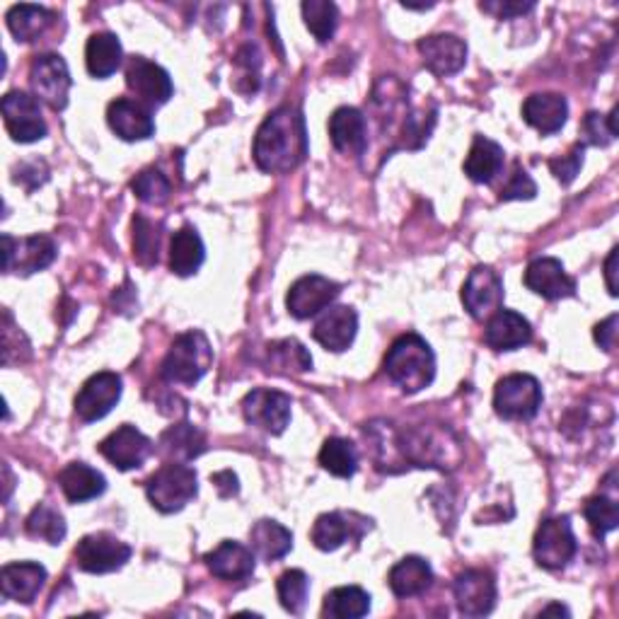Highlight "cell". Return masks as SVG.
I'll use <instances>...</instances> for the list:
<instances>
[{"label": "cell", "instance_id": "24", "mask_svg": "<svg viewBox=\"0 0 619 619\" xmlns=\"http://www.w3.org/2000/svg\"><path fill=\"white\" fill-rule=\"evenodd\" d=\"M46 583V569L37 562L5 564L0 571V590L5 600L32 605Z\"/></svg>", "mask_w": 619, "mask_h": 619}, {"label": "cell", "instance_id": "41", "mask_svg": "<svg viewBox=\"0 0 619 619\" xmlns=\"http://www.w3.org/2000/svg\"><path fill=\"white\" fill-rule=\"evenodd\" d=\"M27 532L34 540H42L46 544H61L66 538V520L56 508L40 504L32 510L25 522Z\"/></svg>", "mask_w": 619, "mask_h": 619}, {"label": "cell", "instance_id": "17", "mask_svg": "<svg viewBox=\"0 0 619 619\" xmlns=\"http://www.w3.org/2000/svg\"><path fill=\"white\" fill-rule=\"evenodd\" d=\"M122 399V378L116 373H98L80 387L76 397V414L80 421H100Z\"/></svg>", "mask_w": 619, "mask_h": 619}, {"label": "cell", "instance_id": "18", "mask_svg": "<svg viewBox=\"0 0 619 619\" xmlns=\"http://www.w3.org/2000/svg\"><path fill=\"white\" fill-rule=\"evenodd\" d=\"M455 603L464 617H484L496 607V581L492 571L468 569L455 578Z\"/></svg>", "mask_w": 619, "mask_h": 619}, {"label": "cell", "instance_id": "9", "mask_svg": "<svg viewBox=\"0 0 619 619\" xmlns=\"http://www.w3.org/2000/svg\"><path fill=\"white\" fill-rule=\"evenodd\" d=\"M131 547L122 540H116L110 532H92L86 534L76 544V564L88 574H112L122 569L131 559Z\"/></svg>", "mask_w": 619, "mask_h": 619}, {"label": "cell", "instance_id": "38", "mask_svg": "<svg viewBox=\"0 0 619 619\" xmlns=\"http://www.w3.org/2000/svg\"><path fill=\"white\" fill-rule=\"evenodd\" d=\"M267 365L273 373H305L313 368V356L301 341L281 339L267 347Z\"/></svg>", "mask_w": 619, "mask_h": 619}, {"label": "cell", "instance_id": "2", "mask_svg": "<svg viewBox=\"0 0 619 619\" xmlns=\"http://www.w3.org/2000/svg\"><path fill=\"white\" fill-rule=\"evenodd\" d=\"M255 162L261 172L285 175L295 170L307 158V131L303 112L293 106H279L255 136Z\"/></svg>", "mask_w": 619, "mask_h": 619}, {"label": "cell", "instance_id": "44", "mask_svg": "<svg viewBox=\"0 0 619 619\" xmlns=\"http://www.w3.org/2000/svg\"><path fill=\"white\" fill-rule=\"evenodd\" d=\"M583 514H586V520L595 538H605L607 532L617 530L619 526V506H617L615 496L600 494V496L588 498L586 510H583Z\"/></svg>", "mask_w": 619, "mask_h": 619}, {"label": "cell", "instance_id": "45", "mask_svg": "<svg viewBox=\"0 0 619 619\" xmlns=\"http://www.w3.org/2000/svg\"><path fill=\"white\" fill-rule=\"evenodd\" d=\"M131 189H134V194L143 201V204H150V206H162L168 204L170 199V180L165 177L158 168H148L136 175V180L131 182Z\"/></svg>", "mask_w": 619, "mask_h": 619}, {"label": "cell", "instance_id": "32", "mask_svg": "<svg viewBox=\"0 0 619 619\" xmlns=\"http://www.w3.org/2000/svg\"><path fill=\"white\" fill-rule=\"evenodd\" d=\"M504 148L486 136H474L472 148L464 158V175L477 184H489L504 168Z\"/></svg>", "mask_w": 619, "mask_h": 619}, {"label": "cell", "instance_id": "13", "mask_svg": "<svg viewBox=\"0 0 619 619\" xmlns=\"http://www.w3.org/2000/svg\"><path fill=\"white\" fill-rule=\"evenodd\" d=\"M32 90L40 100H44L52 110H66L68 92L74 80L66 61L58 54H40L30 66Z\"/></svg>", "mask_w": 619, "mask_h": 619}, {"label": "cell", "instance_id": "42", "mask_svg": "<svg viewBox=\"0 0 619 619\" xmlns=\"http://www.w3.org/2000/svg\"><path fill=\"white\" fill-rule=\"evenodd\" d=\"M351 538V522L344 514H323L313 526V544L323 552H335Z\"/></svg>", "mask_w": 619, "mask_h": 619}, {"label": "cell", "instance_id": "19", "mask_svg": "<svg viewBox=\"0 0 619 619\" xmlns=\"http://www.w3.org/2000/svg\"><path fill=\"white\" fill-rule=\"evenodd\" d=\"M126 86L140 102L150 106H160L172 98L175 86L168 70L148 61L143 56H134L126 66Z\"/></svg>", "mask_w": 619, "mask_h": 619}, {"label": "cell", "instance_id": "36", "mask_svg": "<svg viewBox=\"0 0 619 619\" xmlns=\"http://www.w3.org/2000/svg\"><path fill=\"white\" fill-rule=\"evenodd\" d=\"M8 30L18 42H34L52 27L54 15L40 5H13L8 10Z\"/></svg>", "mask_w": 619, "mask_h": 619}, {"label": "cell", "instance_id": "8", "mask_svg": "<svg viewBox=\"0 0 619 619\" xmlns=\"http://www.w3.org/2000/svg\"><path fill=\"white\" fill-rule=\"evenodd\" d=\"M578 552V542L569 518H547L534 532L532 554L542 569H564Z\"/></svg>", "mask_w": 619, "mask_h": 619}, {"label": "cell", "instance_id": "6", "mask_svg": "<svg viewBox=\"0 0 619 619\" xmlns=\"http://www.w3.org/2000/svg\"><path fill=\"white\" fill-rule=\"evenodd\" d=\"M148 502L160 514H177L199 494L196 472L187 462H168L146 484Z\"/></svg>", "mask_w": 619, "mask_h": 619}, {"label": "cell", "instance_id": "1", "mask_svg": "<svg viewBox=\"0 0 619 619\" xmlns=\"http://www.w3.org/2000/svg\"><path fill=\"white\" fill-rule=\"evenodd\" d=\"M373 116L380 138H387V155L397 148L416 150L431 136L436 126V106L409 102V90L397 78H383L373 92Z\"/></svg>", "mask_w": 619, "mask_h": 619}, {"label": "cell", "instance_id": "14", "mask_svg": "<svg viewBox=\"0 0 619 619\" xmlns=\"http://www.w3.org/2000/svg\"><path fill=\"white\" fill-rule=\"evenodd\" d=\"M341 293L337 281H329L325 277H317V273H310V277L297 279L289 295H285V307L295 319H310L327 310L331 303L337 301Z\"/></svg>", "mask_w": 619, "mask_h": 619}, {"label": "cell", "instance_id": "48", "mask_svg": "<svg viewBox=\"0 0 619 619\" xmlns=\"http://www.w3.org/2000/svg\"><path fill=\"white\" fill-rule=\"evenodd\" d=\"M235 68L240 70V76H237V80H249V88H252V92H257L259 90L261 56H259V49H257L255 44H247V46H243L240 52H237Z\"/></svg>", "mask_w": 619, "mask_h": 619}, {"label": "cell", "instance_id": "22", "mask_svg": "<svg viewBox=\"0 0 619 619\" xmlns=\"http://www.w3.org/2000/svg\"><path fill=\"white\" fill-rule=\"evenodd\" d=\"M526 285L547 301H559V297L576 295V281L569 277L564 265L554 257L534 259L526 271Z\"/></svg>", "mask_w": 619, "mask_h": 619}, {"label": "cell", "instance_id": "52", "mask_svg": "<svg viewBox=\"0 0 619 619\" xmlns=\"http://www.w3.org/2000/svg\"><path fill=\"white\" fill-rule=\"evenodd\" d=\"M617 315H610L605 319V323H600L598 327H595V341H598V347L605 349V351H615L617 347Z\"/></svg>", "mask_w": 619, "mask_h": 619}, {"label": "cell", "instance_id": "43", "mask_svg": "<svg viewBox=\"0 0 619 619\" xmlns=\"http://www.w3.org/2000/svg\"><path fill=\"white\" fill-rule=\"evenodd\" d=\"M277 593L285 612L303 615L310 595V578L305 571L291 569L285 571V574H281L277 581Z\"/></svg>", "mask_w": 619, "mask_h": 619}, {"label": "cell", "instance_id": "15", "mask_svg": "<svg viewBox=\"0 0 619 619\" xmlns=\"http://www.w3.org/2000/svg\"><path fill=\"white\" fill-rule=\"evenodd\" d=\"M100 452L116 470H138L143 468V462L153 455V440L143 436L136 426L124 424L102 440Z\"/></svg>", "mask_w": 619, "mask_h": 619}, {"label": "cell", "instance_id": "39", "mask_svg": "<svg viewBox=\"0 0 619 619\" xmlns=\"http://www.w3.org/2000/svg\"><path fill=\"white\" fill-rule=\"evenodd\" d=\"M319 464L339 480H349L359 470V452L347 438H327L319 450Z\"/></svg>", "mask_w": 619, "mask_h": 619}, {"label": "cell", "instance_id": "55", "mask_svg": "<svg viewBox=\"0 0 619 619\" xmlns=\"http://www.w3.org/2000/svg\"><path fill=\"white\" fill-rule=\"evenodd\" d=\"M547 612H556V615H566V617H569V610H566L564 605H550V607H544L542 615H547Z\"/></svg>", "mask_w": 619, "mask_h": 619}, {"label": "cell", "instance_id": "7", "mask_svg": "<svg viewBox=\"0 0 619 619\" xmlns=\"http://www.w3.org/2000/svg\"><path fill=\"white\" fill-rule=\"evenodd\" d=\"M542 407V387L538 378L514 373L498 380L494 392V409L508 421H530Z\"/></svg>", "mask_w": 619, "mask_h": 619}, {"label": "cell", "instance_id": "23", "mask_svg": "<svg viewBox=\"0 0 619 619\" xmlns=\"http://www.w3.org/2000/svg\"><path fill=\"white\" fill-rule=\"evenodd\" d=\"M329 138L335 143V148L344 155H365L368 150V122L365 114L356 106H339V110L329 116Z\"/></svg>", "mask_w": 619, "mask_h": 619}, {"label": "cell", "instance_id": "37", "mask_svg": "<svg viewBox=\"0 0 619 619\" xmlns=\"http://www.w3.org/2000/svg\"><path fill=\"white\" fill-rule=\"evenodd\" d=\"M371 612V595L359 586H341L327 593L323 615L331 619H359Z\"/></svg>", "mask_w": 619, "mask_h": 619}, {"label": "cell", "instance_id": "27", "mask_svg": "<svg viewBox=\"0 0 619 619\" xmlns=\"http://www.w3.org/2000/svg\"><path fill=\"white\" fill-rule=\"evenodd\" d=\"M206 566L221 581H245L255 574V552L240 542L225 540L206 554Z\"/></svg>", "mask_w": 619, "mask_h": 619}, {"label": "cell", "instance_id": "35", "mask_svg": "<svg viewBox=\"0 0 619 619\" xmlns=\"http://www.w3.org/2000/svg\"><path fill=\"white\" fill-rule=\"evenodd\" d=\"M249 542H252V550L259 559L265 562H277L283 559L293 550V532L289 528H283L277 520H259L249 530Z\"/></svg>", "mask_w": 619, "mask_h": 619}, {"label": "cell", "instance_id": "54", "mask_svg": "<svg viewBox=\"0 0 619 619\" xmlns=\"http://www.w3.org/2000/svg\"><path fill=\"white\" fill-rule=\"evenodd\" d=\"M617 252L619 249L612 247V252L610 257H607L605 261V281H607V291H610V295H617Z\"/></svg>", "mask_w": 619, "mask_h": 619}, {"label": "cell", "instance_id": "46", "mask_svg": "<svg viewBox=\"0 0 619 619\" xmlns=\"http://www.w3.org/2000/svg\"><path fill=\"white\" fill-rule=\"evenodd\" d=\"M158 249H160V233L146 216L134 218V257L143 267L158 265Z\"/></svg>", "mask_w": 619, "mask_h": 619}, {"label": "cell", "instance_id": "29", "mask_svg": "<svg viewBox=\"0 0 619 619\" xmlns=\"http://www.w3.org/2000/svg\"><path fill=\"white\" fill-rule=\"evenodd\" d=\"M58 484L70 504H86L104 494L106 480L104 474L98 472L86 462H70L58 474Z\"/></svg>", "mask_w": 619, "mask_h": 619}, {"label": "cell", "instance_id": "25", "mask_svg": "<svg viewBox=\"0 0 619 619\" xmlns=\"http://www.w3.org/2000/svg\"><path fill=\"white\" fill-rule=\"evenodd\" d=\"M484 341L494 351H516L532 341V327L514 310H498L484 329Z\"/></svg>", "mask_w": 619, "mask_h": 619}, {"label": "cell", "instance_id": "4", "mask_svg": "<svg viewBox=\"0 0 619 619\" xmlns=\"http://www.w3.org/2000/svg\"><path fill=\"white\" fill-rule=\"evenodd\" d=\"M385 373L402 392L416 395L436 378V356L419 335H404L385 356Z\"/></svg>", "mask_w": 619, "mask_h": 619}, {"label": "cell", "instance_id": "30", "mask_svg": "<svg viewBox=\"0 0 619 619\" xmlns=\"http://www.w3.org/2000/svg\"><path fill=\"white\" fill-rule=\"evenodd\" d=\"M387 581L397 598H416L434 586V569L421 556H404L392 566Z\"/></svg>", "mask_w": 619, "mask_h": 619}, {"label": "cell", "instance_id": "16", "mask_svg": "<svg viewBox=\"0 0 619 619\" xmlns=\"http://www.w3.org/2000/svg\"><path fill=\"white\" fill-rule=\"evenodd\" d=\"M462 303L474 319L496 315L504 305V281L492 267H474L462 285Z\"/></svg>", "mask_w": 619, "mask_h": 619}, {"label": "cell", "instance_id": "53", "mask_svg": "<svg viewBox=\"0 0 619 619\" xmlns=\"http://www.w3.org/2000/svg\"><path fill=\"white\" fill-rule=\"evenodd\" d=\"M211 482L216 484V489L223 498H230V496L240 492V482H237V474L233 470H223V472L211 474Z\"/></svg>", "mask_w": 619, "mask_h": 619}, {"label": "cell", "instance_id": "11", "mask_svg": "<svg viewBox=\"0 0 619 619\" xmlns=\"http://www.w3.org/2000/svg\"><path fill=\"white\" fill-rule=\"evenodd\" d=\"M293 402L279 390L257 387L243 399L245 421L252 424L271 436H281L291 424Z\"/></svg>", "mask_w": 619, "mask_h": 619}, {"label": "cell", "instance_id": "5", "mask_svg": "<svg viewBox=\"0 0 619 619\" xmlns=\"http://www.w3.org/2000/svg\"><path fill=\"white\" fill-rule=\"evenodd\" d=\"M213 365V349L204 331H184L172 341L160 375L175 385H196Z\"/></svg>", "mask_w": 619, "mask_h": 619}, {"label": "cell", "instance_id": "20", "mask_svg": "<svg viewBox=\"0 0 619 619\" xmlns=\"http://www.w3.org/2000/svg\"><path fill=\"white\" fill-rule=\"evenodd\" d=\"M424 66L438 78L455 76L468 61V46L455 34H431L419 42Z\"/></svg>", "mask_w": 619, "mask_h": 619}, {"label": "cell", "instance_id": "12", "mask_svg": "<svg viewBox=\"0 0 619 619\" xmlns=\"http://www.w3.org/2000/svg\"><path fill=\"white\" fill-rule=\"evenodd\" d=\"M3 122L10 138L15 143H37L46 136V122L42 116L40 100L32 94L13 90L3 98Z\"/></svg>", "mask_w": 619, "mask_h": 619}, {"label": "cell", "instance_id": "49", "mask_svg": "<svg viewBox=\"0 0 619 619\" xmlns=\"http://www.w3.org/2000/svg\"><path fill=\"white\" fill-rule=\"evenodd\" d=\"M583 134H586V140L590 146H610L617 136V131L610 126V122H607V116L590 112L586 116V122H583Z\"/></svg>", "mask_w": 619, "mask_h": 619}, {"label": "cell", "instance_id": "28", "mask_svg": "<svg viewBox=\"0 0 619 619\" xmlns=\"http://www.w3.org/2000/svg\"><path fill=\"white\" fill-rule=\"evenodd\" d=\"M569 104L556 92H538L522 102V119L540 134H556L566 124Z\"/></svg>", "mask_w": 619, "mask_h": 619}, {"label": "cell", "instance_id": "33", "mask_svg": "<svg viewBox=\"0 0 619 619\" xmlns=\"http://www.w3.org/2000/svg\"><path fill=\"white\" fill-rule=\"evenodd\" d=\"M122 58H124V49H122V42L116 40V34L98 32L88 40L86 66L92 78H98V80L110 78L112 74H116V68L122 66Z\"/></svg>", "mask_w": 619, "mask_h": 619}, {"label": "cell", "instance_id": "50", "mask_svg": "<svg viewBox=\"0 0 619 619\" xmlns=\"http://www.w3.org/2000/svg\"><path fill=\"white\" fill-rule=\"evenodd\" d=\"M538 194V184L532 182V177L526 170H516V175L510 177V182L502 189V201H522V199H534Z\"/></svg>", "mask_w": 619, "mask_h": 619}, {"label": "cell", "instance_id": "31", "mask_svg": "<svg viewBox=\"0 0 619 619\" xmlns=\"http://www.w3.org/2000/svg\"><path fill=\"white\" fill-rule=\"evenodd\" d=\"M160 455L170 462H192L206 450V438L192 424H177L162 431L158 440Z\"/></svg>", "mask_w": 619, "mask_h": 619}, {"label": "cell", "instance_id": "51", "mask_svg": "<svg viewBox=\"0 0 619 619\" xmlns=\"http://www.w3.org/2000/svg\"><path fill=\"white\" fill-rule=\"evenodd\" d=\"M534 8V3H514V0H494V3H482V10L496 15L498 20H510L518 15H526Z\"/></svg>", "mask_w": 619, "mask_h": 619}, {"label": "cell", "instance_id": "21", "mask_svg": "<svg viewBox=\"0 0 619 619\" xmlns=\"http://www.w3.org/2000/svg\"><path fill=\"white\" fill-rule=\"evenodd\" d=\"M356 331H359V315H356V310L349 305H337L329 307L327 313L317 319L313 337L319 347L341 353L353 344Z\"/></svg>", "mask_w": 619, "mask_h": 619}, {"label": "cell", "instance_id": "26", "mask_svg": "<svg viewBox=\"0 0 619 619\" xmlns=\"http://www.w3.org/2000/svg\"><path fill=\"white\" fill-rule=\"evenodd\" d=\"M106 122L119 138L124 140H146L155 134V122L150 112L136 100L119 98L106 110Z\"/></svg>", "mask_w": 619, "mask_h": 619}, {"label": "cell", "instance_id": "40", "mask_svg": "<svg viewBox=\"0 0 619 619\" xmlns=\"http://www.w3.org/2000/svg\"><path fill=\"white\" fill-rule=\"evenodd\" d=\"M301 10L307 30L315 34L319 44H327L335 37L339 25V10L335 3H329V0H305Z\"/></svg>", "mask_w": 619, "mask_h": 619}, {"label": "cell", "instance_id": "10", "mask_svg": "<svg viewBox=\"0 0 619 619\" xmlns=\"http://www.w3.org/2000/svg\"><path fill=\"white\" fill-rule=\"evenodd\" d=\"M56 259V243L49 235H30L15 240L13 235H3V271L5 273H37Z\"/></svg>", "mask_w": 619, "mask_h": 619}, {"label": "cell", "instance_id": "34", "mask_svg": "<svg viewBox=\"0 0 619 619\" xmlns=\"http://www.w3.org/2000/svg\"><path fill=\"white\" fill-rule=\"evenodd\" d=\"M204 259H206L204 243H201V237L192 225H184V228L172 235L170 243L172 273H177V277H194L201 265H204Z\"/></svg>", "mask_w": 619, "mask_h": 619}, {"label": "cell", "instance_id": "3", "mask_svg": "<svg viewBox=\"0 0 619 619\" xmlns=\"http://www.w3.org/2000/svg\"><path fill=\"white\" fill-rule=\"evenodd\" d=\"M397 446L402 460L416 468L455 470L462 460L460 440L446 426H412L397 434Z\"/></svg>", "mask_w": 619, "mask_h": 619}, {"label": "cell", "instance_id": "47", "mask_svg": "<svg viewBox=\"0 0 619 619\" xmlns=\"http://www.w3.org/2000/svg\"><path fill=\"white\" fill-rule=\"evenodd\" d=\"M583 153H586V143H576L571 153L562 155V158L550 160V170L562 184H571L576 180V175L583 168Z\"/></svg>", "mask_w": 619, "mask_h": 619}]
</instances>
